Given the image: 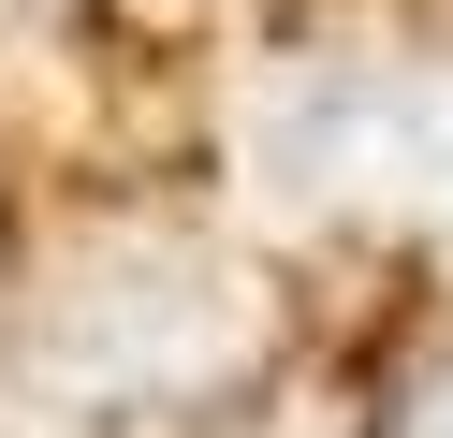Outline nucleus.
Wrapping results in <instances>:
<instances>
[{"mask_svg":"<svg viewBox=\"0 0 453 438\" xmlns=\"http://www.w3.org/2000/svg\"><path fill=\"white\" fill-rule=\"evenodd\" d=\"M249 365V292L219 263H147L118 292H73V321H44V380L73 395H118V409H161V395H205V380Z\"/></svg>","mask_w":453,"mask_h":438,"instance_id":"f03ea898","label":"nucleus"},{"mask_svg":"<svg viewBox=\"0 0 453 438\" xmlns=\"http://www.w3.org/2000/svg\"><path fill=\"white\" fill-rule=\"evenodd\" d=\"M234 175L293 219L439 234L453 249V58L424 44H307L234 88Z\"/></svg>","mask_w":453,"mask_h":438,"instance_id":"f257e3e1","label":"nucleus"},{"mask_svg":"<svg viewBox=\"0 0 453 438\" xmlns=\"http://www.w3.org/2000/svg\"><path fill=\"white\" fill-rule=\"evenodd\" d=\"M380 438H453V350H424V365L395 380V409H380Z\"/></svg>","mask_w":453,"mask_h":438,"instance_id":"7ed1b4c3","label":"nucleus"}]
</instances>
